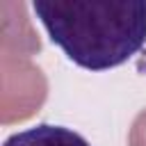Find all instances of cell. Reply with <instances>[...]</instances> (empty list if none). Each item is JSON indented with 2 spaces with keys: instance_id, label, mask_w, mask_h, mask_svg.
I'll use <instances>...</instances> for the list:
<instances>
[{
  "instance_id": "3957f363",
  "label": "cell",
  "mask_w": 146,
  "mask_h": 146,
  "mask_svg": "<svg viewBox=\"0 0 146 146\" xmlns=\"http://www.w3.org/2000/svg\"><path fill=\"white\" fill-rule=\"evenodd\" d=\"M130 146H146V110L139 112V116L132 123L130 130Z\"/></svg>"
},
{
  "instance_id": "7a4b0ae2",
  "label": "cell",
  "mask_w": 146,
  "mask_h": 146,
  "mask_svg": "<svg viewBox=\"0 0 146 146\" xmlns=\"http://www.w3.org/2000/svg\"><path fill=\"white\" fill-rule=\"evenodd\" d=\"M2 146H91L82 135L64 125L39 123L34 128L14 132L5 139Z\"/></svg>"
},
{
  "instance_id": "6da1fadb",
  "label": "cell",
  "mask_w": 146,
  "mask_h": 146,
  "mask_svg": "<svg viewBox=\"0 0 146 146\" xmlns=\"http://www.w3.org/2000/svg\"><path fill=\"white\" fill-rule=\"evenodd\" d=\"M32 9L50 41L87 71L121 66L146 43L144 0H36Z\"/></svg>"
}]
</instances>
